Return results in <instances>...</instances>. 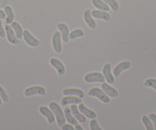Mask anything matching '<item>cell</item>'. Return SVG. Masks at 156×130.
<instances>
[{"label":"cell","mask_w":156,"mask_h":130,"mask_svg":"<svg viewBox=\"0 0 156 130\" xmlns=\"http://www.w3.org/2000/svg\"><path fill=\"white\" fill-rule=\"evenodd\" d=\"M49 108L52 110L56 119L57 123L59 127H61L66 122V118L64 113L60 106L56 102H51L49 104Z\"/></svg>","instance_id":"1"},{"label":"cell","mask_w":156,"mask_h":130,"mask_svg":"<svg viewBox=\"0 0 156 130\" xmlns=\"http://www.w3.org/2000/svg\"><path fill=\"white\" fill-rule=\"evenodd\" d=\"M88 95L90 97H96L97 99L100 100L103 104H109L110 102V97L106 95L104 91L99 87H93L88 91Z\"/></svg>","instance_id":"2"},{"label":"cell","mask_w":156,"mask_h":130,"mask_svg":"<svg viewBox=\"0 0 156 130\" xmlns=\"http://www.w3.org/2000/svg\"><path fill=\"white\" fill-rule=\"evenodd\" d=\"M85 82L87 83H103L105 82V77L102 73L100 72H91L88 73L84 77Z\"/></svg>","instance_id":"3"},{"label":"cell","mask_w":156,"mask_h":130,"mask_svg":"<svg viewBox=\"0 0 156 130\" xmlns=\"http://www.w3.org/2000/svg\"><path fill=\"white\" fill-rule=\"evenodd\" d=\"M24 94L25 97H32L34 95H40V96H45L46 95V90L44 87L41 86H32L26 88L24 91Z\"/></svg>","instance_id":"4"},{"label":"cell","mask_w":156,"mask_h":130,"mask_svg":"<svg viewBox=\"0 0 156 130\" xmlns=\"http://www.w3.org/2000/svg\"><path fill=\"white\" fill-rule=\"evenodd\" d=\"M25 42L28 44V46L31 47H37L40 45V41L35 37L32 35V34L28 30H24L23 31V38Z\"/></svg>","instance_id":"5"},{"label":"cell","mask_w":156,"mask_h":130,"mask_svg":"<svg viewBox=\"0 0 156 130\" xmlns=\"http://www.w3.org/2000/svg\"><path fill=\"white\" fill-rule=\"evenodd\" d=\"M61 34L59 31H55L52 35V47L54 51L57 54H60L62 51V44H61Z\"/></svg>","instance_id":"6"},{"label":"cell","mask_w":156,"mask_h":130,"mask_svg":"<svg viewBox=\"0 0 156 130\" xmlns=\"http://www.w3.org/2000/svg\"><path fill=\"white\" fill-rule=\"evenodd\" d=\"M5 30L6 38L10 44L16 45V44H19L20 43V39H19L17 38L16 35L15 34L14 31H13L12 28L9 24H6L5 25Z\"/></svg>","instance_id":"7"},{"label":"cell","mask_w":156,"mask_h":130,"mask_svg":"<svg viewBox=\"0 0 156 130\" xmlns=\"http://www.w3.org/2000/svg\"><path fill=\"white\" fill-rule=\"evenodd\" d=\"M132 66V64L130 61H122V62L119 63L113 69V75L115 77H119V75L122 74L123 71H126V70L129 69Z\"/></svg>","instance_id":"8"},{"label":"cell","mask_w":156,"mask_h":130,"mask_svg":"<svg viewBox=\"0 0 156 130\" xmlns=\"http://www.w3.org/2000/svg\"><path fill=\"white\" fill-rule=\"evenodd\" d=\"M39 113L47 119L49 124H53L55 121V116L52 110L50 108H48L45 106H41L39 107Z\"/></svg>","instance_id":"9"},{"label":"cell","mask_w":156,"mask_h":130,"mask_svg":"<svg viewBox=\"0 0 156 130\" xmlns=\"http://www.w3.org/2000/svg\"><path fill=\"white\" fill-rule=\"evenodd\" d=\"M50 64L54 68H55L57 71V73L59 76H63L65 74L66 68L64 67V64L61 62L60 60H58L56 58H51L50 59Z\"/></svg>","instance_id":"10"},{"label":"cell","mask_w":156,"mask_h":130,"mask_svg":"<svg viewBox=\"0 0 156 130\" xmlns=\"http://www.w3.org/2000/svg\"><path fill=\"white\" fill-rule=\"evenodd\" d=\"M103 74L105 77V80L109 84H113L115 83V77L111 72V64L106 63L103 67Z\"/></svg>","instance_id":"11"},{"label":"cell","mask_w":156,"mask_h":130,"mask_svg":"<svg viewBox=\"0 0 156 130\" xmlns=\"http://www.w3.org/2000/svg\"><path fill=\"white\" fill-rule=\"evenodd\" d=\"M101 89L104 91L106 95L109 96V97L112 98H115L119 96V92L115 88L112 87L109 83H101Z\"/></svg>","instance_id":"12"},{"label":"cell","mask_w":156,"mask_h":130,"mask_svg":"<svg viewBox=\"0 0 156 130\" xmlns=\"http://www.w3.org/2000/svg\"><path fill=\"white\" fill-rule=\"evenodd\" d=\"M91 15H92L94 19H100V20L106 21V22H109L111 19V16L109 13L106 11H103V10H92Z\"/></svg>","instance_id":"13"},{"label":"cell","mask_w":156,"mask_h":130,"mask_svg":"<svg viewBox=\"0 0 156 130\" xmlns=\"http://www.w3.org/2000/svg\"><path fill=\"white\" fill-rule=\"evenodd\" d=\"M70 111L71 113L73 114V116H74L76 119V120L78 122H80V123H85L87 122V117L83 114H82L80 112L78 107L76 106V104H71V106L70 107Z\"/></svg>","instance_id":"14"},{"label":"cell","mask_w":156,"mask_h":130,"mask_svg":"<svg viewBox=\"0 0 156 130\" xmlns=\"http://www.w3.org/2000/svg\"><path fill=\"white\" fill-rule=\"evenodd\" d=\"M62 93L64 96H75L81 99H83L85 97L84 92L79 88H65L63 90Z\"/></svg>","instance_id":"15"},{"label":"cell","mask_w":156,"mask_h":130,"mask_svg":"<svg viewBox=\"0 0 156 130\" xmlns=\"http://www.w3.org/2000/svg\"><path fill=\"white\" fill-rule=\"evenodd\" d=\"M83 19H84L85 22L91 29H95L97 28V22L94 20V18L91 15V10L90 9H86L83 12Z\"/></svg>","instance_id":"16"},{"label":"cell","mask_w":156,"mask_h":130,"mask_svg":"<svg viewBox=\"0 0 156 130\" xmlns=\"http://www.w3.org/2000/svg\"><path fill=\"white\" fill-rule=\"evenodd\" d=\"M82 102V99L75 96H65L61 100V105L63 107H66L67 105L71 104H79Z\"/></svg>","instance_id":"17"},{"label":"cell","mask_w":156,"mask_h":130,"mask_svg":"<svg viewBox=\"0 0 156 130\" xmlns=\"http://www.w3.org/2000/svg\"><path fill=\"white\" fill-rule=\"evenodd\" d=\"M78 109H79L80 113H81L82 114L84 115V116H86L87 118H88V119H91L97 118V113H96L94 110H90V109H89L88 107H87L82 102L80 103V104H79Z\"/></svg>","instance_id":"18"},{"label":"cell","mask_w":156,"mask_h":130,"mask_svg":"<svg viewBox=\"0 0 156 130\" xmlns=\"http://www.w3.org/2000/svg\"><path fill=\"white\" fill-rule=\"evenodd\" d=\"M58 28L59 30V31L61 34V38H62L63 41H64L65 43H68L70 41V38H69V34H70V31H69V28L65 23H59L58 24Z\"/></svg>","instance_id":"19"},{"label":"cell","mask_w":156,"mask_h":130,"mask_svg":"<svg viewBox=\"0 0 156 130\" xmlns=\"http://www.w3.org/2000/svg\"><path fill=\"white\" fill-rule=\"evenodd\" d=\"M10 25H11V27L12 28L13 31H14L15 34L16 35L17 38L20 40L22 39V38H23L24 30L23 28H22V27L21 26L20 24H19V22L13 21V22L10 24Z\"/></svg>","instance_id":"20"},{"label":"cell","mask_w":156,"mask_h":130,"mask_svg":"<svg viewBox=\"0 0 156 130\" xmlns=\"http://www.w3.org/2000/svg\"><path fill=\"white\" fill-rule=\"evenodd\" d=\"M64 116H65L66 120L68 122V123L71 124L73 125H76V124L78 123V121L76 120V118L73 116V114L71 113V111H70V107H67L66 106V108L64 109Z\"/></svg>","instance_id":"21"},{"label":"cell","mask_w":156,"mask_h":130,"mask_svg":"<svg viewBox=\"0 0 156 130\" xmlns=\"http://www.w3.org/2000/svg\"><path fill=\"white\" fill-rule=\"evenodd\" d=\"M92 4L97 9L103 10V11H109V6L103 2V0H92Z\"/></svg>","instance_id":"22"},{"label":"cell","mask_w":156,"mask_h":130,"mask_svg":"<svg viewBox=\"0 0 156 130\" xmlns=\"http://www.w3.org/2000/svg\"><path fill=\"white\" fill-rule=\"evenodd\" d=\"M4 11H5V15H6L5 24H11L14 21L15 19V15L14 12H13L12 9L9 5H5V8H4Z\"/></svg>","instance_id":"23"},{"label":"cell","mask_w":156,"mask_h":130,"mask_svg":"<svg viewBox=\"0 0 156 130\" xmlns=\"http://www.w3.org/2000/svg\"><path fill=\"white\" fill-rule=\"evenodd\" d=\"M84 31L83 30L80 29V28H77V29H75L72 31L71 32H70L69 38H70V40L73 41V40L76 39L78 38H81V37L84 36Z\"/></svg>","instance_id":"24"},{"label":"cell","mask_w":156,"mask_h":130,"mask_svg":"<svg viewBox=\"0 0 156 130\" xmlns=\"http://www.w3.org/2000/svg\"><path fill=\"white\" fill-rule=\"evenodd\" d=\"M142 122L145 125V128L146 130H154V125L152 122L148 117V115H143L142 116Z\"/></svg>","instance_id":"25"},{"label":"cell","mask_w":156,"mask_h":130,"mask_svg":"<svg viewBox=\"0 0 156 130\" xmlns=\"http://www.w3.org/2000/svg\"><path fill=\"white\" fill-rule=\"evenodd\" d=\"M103 1L106 2V3L109 5V8L112 9V10L113 12H117L119 11V5L116 0H103Z\"/></svg>","instance_id":"26"},{"label":"cell","mask_w":156,"mask_h":130,"mask_svg":"<svg viewBox=\"0 0 156 130\" xmlns=\"http://www.w3.org/2000/svg\"><path fill=\"white\" fill-rule=\"evenodd\" d=\"M144 86L146 87L153 88L156 91V79L148 78L144 82Z\"/></svg>","instance_id":"27"},{"label":"cell","mask_w":156,"mask_h":130,"mask_svg":"<svg viewBox=\"0 0 156 130\" xmlns=\"http://www.w3.org/2000/svg\"><path fill=\"white\" fill-rule=\"evenodd\" d=\"M90 130H103V128L99 125L97 120L95 119H91L90 122Z\"/></svg>","instance_id":"28"},{"label":"cell","mask_w":156,"mask_h":130,"mask_svg":"<svg viewBox=\"0 0 156 130\" xmlns=\"http://www.w3.org/2000/svg\"><path fill=\"white\" fill-rule=\"evenodd\" d=\"M0 97L2 98V102L8 103L9 100V97L6 91L5 90V89L2 86H0Z\"/></svg>","instance_id":"29"},{"label":"cell","mask_w":156,"mask_h":130,"mask_svg":"<svg viewBox=\"0 0 156 130\" xmlns=\"http://www.w3.org/2000/svg\"><path fill=\"white\" fill-rule=\"evenodd\" d=\"M5 37H6V35H5V28H4L3 25H2V19H0V38H5Z\"/></svg>","instance_id":"30"},{"label":"cell","mask_w":156,"mask_h":130,"mask_svg":"<svg viewBox=\"0 0 156 130\" xmlns=\"http://www.w3.org/2000/svg\"><path fill=\"white\" fill-rule=\"evenodd\" d=\"M148 116L151 120V122H152L153 125H154V130H156V114L154 113H151Z\"/></svg>","instance_id":"31"},{"label":"cell","mask_w":156,"mask_h":130,"mask_svg":"<svg viewBox=\"0 0 156 130\" xmlns=\"http://www.w3.org/2000/svg\"><path fill=\"white\" fill-rule=\"evenodd\" d=\"M61 129H63V130H73L74 129L73 125H71V124H70V123H67V124L64 123V125L61 127Z\"/></svg>","instance_id":"32"},{"label":"cell","mask_w":156,"mask_h":130,"mask_svg":"<svg viewBox=\"0 0 156 130\" xmlns=\"http://www.w3.org/2000/svg\"><path fill=\"white\" fill-rule=\"evenodd\" d=\"M5 18H6V15H5V11L0 9V19L3 20V19H5Z\"/></svg>","instance_id":"33"},{"label":"cell","mask_w":156,"mask_h":130,"mask_svg":"<svg viewBox=\"0 0 156 130\" xmlns=\"http://www.w3.org/2000/svg\"><path fill=\"white\" fill-rule=\"evenodd\" d=\"M74 129H76V130H83V127L81 126V125H79V124H76V125H74Z\"/></svg>","instance_id":"34"},{"label":"cell","mask_w":156,"mask_h":130,"mask_svg":"<svg viewBox=\"0 0 156 130\" xmlns=\"http://www.w3.org/2000/svg\"><path fill=\"white\" fill-rule=\"evenodd\" d=\"M2 98L0 97V107L2 106Z\"/></svg>","instance_id":"35"}]
</instances>
